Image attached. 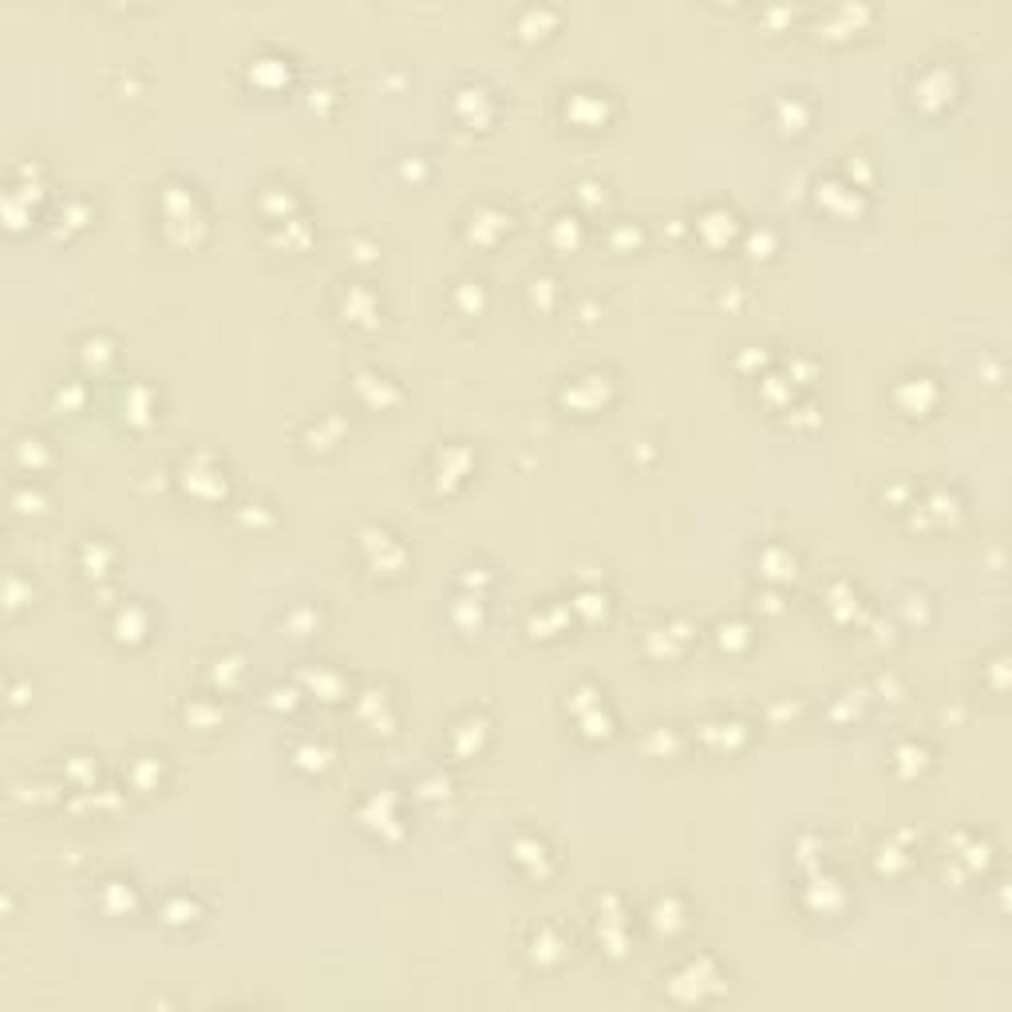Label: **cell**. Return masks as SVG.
<instances>
[{"label": "cell", "instance_id": "bcb514c9", "mask_svg": "<svg viewBox=\"0 0 1012 1012\" xmlns=\"http://www.w3.org/2000/svg\"><path fill=\"white\" fill-rule=\"evenodd\" d=\"M574 720H578L581 740H610V736L617 732V716H613L610 701L593 704V708H586V713L574 716Z\"/></svg>", "mask_w": 1012, "mask_h": 1012}, {"label": "cell", "instance_id": "d6a6232c", "mask_svg": "<svg viewBox=\"0 0 1012 1012\" xmlns=\"http://www.w3.org/2000/svg\"><path fill=\"white\" fill-rule=\"evenodd\" d=\"M123 420L131 427H151L158 420V392L146 380H131L123 388Z\"/></svg>", "mask_w": 1012, "mask_h": 1012}, {"label": "cell", "instance_id": "ee69618b", "mask_svg": "<svg viewBox=\"0 0 1012 1012\" xmlns=\"http://www.w3.org/2000/svg\"><path fill=\"white\" fill-rule=\"evenodd\" d=\"M569 610H574V617H581V621H605L610 617V610H613V598H610V589H601V581L598 586H581L574 598H569Z\"/></svg>", "mask_w": 1012, "mask_h": 1012}, {"label": "cell", "instance_id": "44dd1931", "mask_svg": "<svg viewBox=\"0 0 1012 1012\" xmlns=\"http://www.w3.org/2000/svg\"><path fill=\"white\" fill-rule=\"evenodd\" d=\"M823 601H826V610H831V617H835L838 625H867L870 605H867V598H862V589H858L855 581L831 578Z\"/></svg>", "mask_w": 1012, "mask_h": 1012}, {"label": "cell", "instance_id": "9a60e30c", "mask_svg": "<svg viewBox=\"0 0 1012 1012\" xmlns=\"http://www.w3.org/2000/svg\"><path fill=\"white\" fill-rule=\"evenodd\" d=\"M352 708H356V720L376 736H392L396 723H400V713H396V696L380 684H368L361 693L352 696Z\"/></svg>", "mask_w": 1012, "mask_h": 1012}, {"label": "cell", "instance_id": "ab89813d", "mask_svg": "<svg viewBox=\"0 0 1012 1012\" xmlns=\"http://www.w3.org/2000/svg\"><path fill=\"white\" fill-rule=\"evenodd\" d=\"M451 305L463 317H483V309L491 305V290H486L483 278H459L451 285Z\"/></svg>", "mask_w": 1012, "mask_h": 1012}, {"label": "cell", "instance_id": "603a6c76", "mask_svg": "<svg viewBox=\"0 0 1012 1012\" xmlns=\"http://www.w3.org/2000/svg\"><path fill=\"white\" fill-rule=\"evenodd\" d=\"M361 823L368 831H376L380 838H396L403 831V803L396 791H376V796L364 799L361 807Z\"/></svg>", "mask_w": 1012, "mask_h": 1012}, {"label": "cell", "instance_id": "f546056e", "mask_svg": "<svg viewBox=\"0 0 1012 1012\" xmlns=\"http://www.w3.org/2000/svg\"><path fill=\"white\" fill-rule=\"evenodd\" d=\"M111 637L119 640V645H143V640L151 637V610H146L143 601H123V605H115Z\"/></svg>", "mask_w": 1012, "mask_h": 1012}, {"label": "cell", "instance_id": "9c48e42d", "mask_svg": "<svg viewBox=\"0 0 1012 1012\" xmlns=\"http://www.w3.org/2000/svg\"><path fill=\"white\" fill-rule=\"evenodd\" d=\"M693 234L701 238V246L708 249H728L740 242V234H744V222H740V214H736L732 202H704L701 210H696L693 217Z\"/></svg>", "mask_w": 1012, "mask_h": 1012}, {"label": "cell", "instance_id": "74e56055", "mask_svg": "<svg viewBox=\"0 0 1012 1012\" xmlns=\"http://www.w3.org/2000/svg\"><path fill=\"white\" fill-rule=\"evenodd\" d=\"M337 760V748L325 740V736H309L305 744L293 748V767L305 775H325Z\"/></svg>", "mask_w": 1012, "mask_h": 1012}, {"label": "cell", "instance_id": "ba28073f", "mask_svg": "<svg viewBox=\"0 0 1012 1012\" xmlns=\"http://www.w3.org/2000/svg\"><path fill=\"white\" fill-rule=\"evenodd\" d=\"M617 115V99L605 87H574L562 95V119L578 131H601Z\"/></svg>", "mask_w": 1012, "mask_h": 1012}, {"label": "cell", "instance_id": "94428289", "mask_svg": "<svg viewBox=\"0 0 1012 1012\" xmlns=\"http://www.w3.org/2000/svg\"><path fill=\"white\" fill-rule=\"evenodd\" d=\"M376 254H380V246H376V242H361V238H352V258L361 261V266H373V261H376Z\"/></svg>", "mask_w": 1012, "mask_h": 1012}, {"label": "cell", "instance_id": "d590c367", "mask_svg": "<svg viewBox=\"0 0 1012 1012\" xmlns=\"http://www.w3.org/2000/svg\"><path fill=\"white\" fill-rule=\"evenodd\" d=\"M48 503H52V495L44 491L40 479L21 475V479H12L9 483V506L16 510V515H44Z\"/></svg>", "mask_w": 1012, "mask_h": 1012}, {"label": "cell", "instance_id": "30bf717a", "mask_svg": "<svg viewBox=\"0 0 1012 1012\" xmlns=\"http://www.w3.org/2000/svg\"><path fill=\"white\" fill-rule=\"evenodd\" d=\"M506 855H510L515 870H522V874L534 882H546L550 874L558 870V855L550 847V838L538 835V831H518V835L506 843Z\"/></svg>", "mask_w": 1012, "mask_h": 1012}, {"label": "cell", "instance_id": "83f0119b", "mask_svg": "<svg viewBox=\"0 0 1012 1012\" xmlns=\"http://www.w3.org/2000/svg\"><path fill=\"white\" fill-rule=\"evenodd\" d=\"M930 767H933V748L926 740H918V736L898 740V744L890 748V772L898 775V779H918Z\"/></svg>", "mask_w": 1012, "mask_h": 1012}, {"label": "cell", "instance_id": "e0dca14e", "mask_svg": "<svg viewBox=\"0 0 1012 1012\" xmlns=\"http://www.w3.org/2000/svg\"><path fill=\"white\" fill-rule=\"evenodd\" d=\"M689 921H693V906H689V898H684L681 890H664V894H657L649 906V930L661 933V938H676V933L689 930Z\"/></svg>", "mask_w": 1012, "mask_h": 1012}, {"label": "cell", "instance_id": "b9f144b4", "mask_svg": "<svg viewBox=\"0 0 1012 1012\" xmlns=\"http://www.w3.org/2000/svg\"><path fill=\"white\" fill-rule=\"evenodd\" d=\"M60 775H63V784L72 787V791H87V787H95V779H99V755H92V752L63 755Z\"/></svg>", "mask_w": 1012, "mask_h": 1012}, {"label": "cell", "instance_id": "d6986e66", "mask_svg": "<svg viewBox=\"0 0 1012 1012\" xmlns=\"http://www.w3.org/2000/svg\"><path fill=\"white\" fill-rule=\"evenodd\" d=\"M352 392L361 396L373 412H392L396 403H403V388L388 373H380V368H356Z\"/></svg>", "mask_w": 1012, "mask_h": 1012}, {"label": "cell", "instance_id": "d4e9b609", "mask_svg": "<svg viewBox=\"0 0 1012 1012\" xmlns=\"http://www.w3.org/2000/svg\"><path fill=\"white\" fill-rule=\"evenodd\" d=\"M246 669H249V657L242 649H217L207 661V684L217 696L238 693L242 681H246Z\"/></svg>", "mask_w": 1012, "mask_h": 1012}, {"label": "cell", "instance_id": "f5cc1de1", "mask_svg": "<svg viewBox=\"0 0 1012 1012\" xmlns=\"http://www.w3.org/2000/svg\"><path fill=\"white\" fill-rule=\"evenodd\" d=\"M527 297L538 313H550V309H558V301L566 297V293H562V281L554 278V273H534L527 285Z\"/></svg>", "mask_w": 1012, "mask_h": 1012}, {"label": "cell", "instance_id": "6da1fadb", "mask_svg": "<svg viewBox=\"0 0 1012 1012\" xmlns=\"http://www.w3.org/2000/svg\"><path fill=\"white\" fill-rule=\"evenodd\" d=\"M728 969L713 953H689L669 969L664 977V992L672 1004H708L728 992Z\"/></svg>", "mask_w": 1012, "mask_h": 1012}, {"label": "cell", "instance_id": "7dc6e473", "mask_svg": "<svg viewBox=\"0 0 1012 1012\" xmlns=\"http://www.w3.org/2000/svg\"><path fill=\"white\" fill-rule=\"evenodd\" d=\"M99 906L107 914H131V909H139V890L127 879H107L99 882Z\"/></svg>", "mask_w": 1012, "mask_h": 1012}, {"label": "cell", "instance_id": "680465c9", "mask_svg": "<svg viewBox=\"0 0 1012 1012\" xmlns=\"http://www.w3.org/2000/svg\"><path fill=\"white\" fill-rule=\"evenodd\" d=\"M605 190L610 187H605L601 178H581V183H574V198H578V207H593V202L605 207V198H610Z\"/></svg>", "mask_w": 1012, "mask_h": 1012}, {"label": "cell", "instance_id": "4fadbf2b", "mask_svg": "<svg viewBox=\"0 0 1012 1012\" xmlns=\"http://www.w3.org/2000/svg\"><path fill=\"white\" fill-rule=\"evenodd\" d=\"M471 475H475V447L463 439H451L432 455V483L439 495L459 491Z\"/></svg>", "mask_w": 1012, "mask_h": 1012}, {"label": "cell", "instance_id": "f6af8a7d", "mask_svg": "<svg viewBox=\"0 0 1012 1012\" xmlns=\"http://www.w3.org/2000/svg\"><path fill=\"white\" fill-rule=\"evenodd\" d=\"M479 107L495 111V95L486 92L483 83H463V87H455V92H451V111L459 115L463 123H475Z\"/></svg>", "mask_w": 1012, "mask_h": 1012}, {"label": "cell", "instance_id": "f1b7e54d", "mask_svg": "<svg viewBox=\"0 0 1012 1012\" xmlns=\"http://www.w3.org/2000/svg\"><path fill=\"white\" fill-rule=\"evenodd\" d=\"M569 625H574V610H569V601H538V605H530V613H527L530 637L554 640V637H562Z\"/></svg>", "mask_w": 1012, "mask_h": 1012}, {"label": "cell", "instance_id": "8fae6325", "mask_svg": "<svg viewBox=\"0 0 1012 1012\" xmlns=\"http://www.w3.org/2000/svg\"><path fill=\"white\" fill-rule=\"evenodd\" d=\"M510 230H515V210L498 207V202H479L463 217V242L475 249H495L503 238H510Z\"/></svg>", "mask_w": 1012, "mask_h": 1012}, {"label": "cell", "instance_id": "5b68a950", "mask_svg": "<svg viewBox=\"0 0 1012 1012\" xmlns=\"http://www.w3.org/2000/svg\"><path fill=\"white\" fill-rule=\"evenodd\" d=\"M178 483H183V491H187L190 498H198V503H226V491H230L226 471L217 463V455L207 451V447H198V451H190L187 459H183Z\"/></svg>", "mask_w": 1012, "mask_h": 1012}, {"label": "cell", "instance_id": "277c9868", "mask_svg": "<svg viewBox=\"0 0 1012 1012\" xmlns=\"http://www.w3.org/2000/svg\"><path fill=\"white\" fill-rule=\"evenodd\" d=\"M941 396H945V388H941L938 376L926 373V368H914V373L898 376L894 388H890V403H894L898 415H906V420H930L941 408Z\"/></svg>", "mask_w": 1012, "mask_h": 1012}, {"label": "cell", "instance_id": "681fc988", "mask_svg": "<svg viewBox=\"0 0 1012 1012\" xmlns=\"http://www.w3.org/2000/svg\"><path fill=\"white\" fill-rule=\"evenodd\" d=\"M740 246H744V254L752 261H767L779 254V234H775L767 222H760V226H744V234H740Z\"/></svg>", "mask_w": 1012, "mask_h": 1012}, {"label": "cell", "instance_id": "cb8c5ba5", "mask_svg": "<svg viewBox=\"0 0 1012 1012\" xmlns=\"http://www.w3.org/2000/svg\"><path fill=\"white\" fill-rule=\"evenodd\" d=\"M52 463H56V451L40 432H21L12 439V467H16V475L40 479Z\"/></svg>", "mask_w": 1012, "mask_h": 1012}, {"label": "cell", "instance_id": "11a10c76", "mask_svg": "<svg viewBox=\"0 0 1012 1012\" xmlns=\"http://www.w3.org/2000/svg\"><path fill=\"white\" fill-rule=\"evenodd\" d=\"M28 601H32V581H24L21 569H9V578H4V613L16 617Z\"/></svg>", "mask_w": 1012, "mask_h": 1012}, {"label": "cell", "instance_id": "9f6ffc18", "mask_svg": "<svg viewBox=\"0 0 1012 1012\" xmlns=\"http://www.w3.org/2000/svg\"><path fill=\"white\" fill-rule=\"evenodd\" d=\"M52 403H56V408H63V412H75V408H83V403H87V384L75 380V376H68V380H56Z\"/></svg>", "mask_w": 1012, "mask_h": 1012}, {"label": "cell", "instance_id": "91938a15", "mask_svg": "<svg viewBox=\"0 0 1012 1012\" xmlns=\"http://www.w3.org/2000/svg\"><path fill=\"white\" fill-rule=\"evenodd\" d=\"M290 617H297V625H293V637H309V633L320 625V617H317V610H313V605H293Z\"/></svg>", "mask_w": 1012, "mask_h": 1012}, {"label": "cell", "instance_id": "4316f807", "mask_svg": "<svg viewBox=\"0 0 1012 1012\" xmlns=\"http://www.w3.org/2000/svg\"><path fill=\"white\" fill-rule=\"evenodd\" d=\"M75 356H80V364L92 376H104L119 361V341H115L111 332H83L80 341H75Z\"/></svg>", "mask_w": 1012, "mask_h": 1012}, {"label": "cell", "instance_id": "7a4b0ae2", "mask_svg": "<svg viewBox=\"0 0 1012 1012\" xmlns=\"http://www.w3.org/2000/svg\"><path fill=\"white\" fill-rule=\"evenodd\" d=\"M593 938H598L601 953L613 961L629 957L633 950V909L625 906L621 894H598L593 898Z\"/></svg>", "mask_w": 1012, "mask_h": 1012}, {"label": "cell", "instance_id": "2e32d148", "mask_svg": "<svg viewBox=\"0 0 1012 1012\" xmlns=\"http://www.w3.org/2000/svg\"><path fill=\"white\" fill-rule=\"evenodd\" d=\"M850 902V890L843 879H835L831 870L815 867L811 874H807V886H803V906L811 909V914H823V918H831V914H838V909H847Z\"/></svg>", "mask_w": 1012, "mask_h": 1012}, {"label": "cell", "instance_id": "7bdbcfd3", "mask_svg": "<svg viewBox=\"0 0 1012 1012\" xmlns=\"http://www.w3.org/2000/svg\"><path fill=\"white\" fill-rule=\"evenodd\" d=\"M546 238H550V246H554V249L569 254V249H578L581 242H586V222H581V214H569V210H562V214L550 217Z\"/></svg>", "mask_w": 1012, "mask_h": 1012}, {"label": "cell", "instance_id": "1f68e13d", "mask_svg": "<svg viewBox=\"0 0 1012 1012\" xmlns=\"http://www.w3.org/2000/svg\"><path fill=\"white\" fill-rule=\"evenodd\" d=\"M75 566L83 569V578L104 581L107 574H111V566H115V546L107 542L104 534L80 538V546H75Z\"/></svg>", "mask_w": 1012, "mask_h": 1012}, {"label": "cell", "instance_id": "7402d4cb", "mask_svg": "<svg viewBox=\"0 0 1012 1012\" xmlns=\"http://www.w3.org/2000/svg\"><path fill=\"white\" fill-rule=\"evenodd\" d=\"M486 740H491V716L486 713H463L459 720L447 728V748H451L459 760H471V755H479L486 748Z\"/></svg>", "mask_w": 1012, "mask_h": 1012}, {"label": "cell", "instance_id": "8d00e7d4", "mask_svg": "<svg viewBox=\"0 0 1012 1012\" xmlns=\"http://www.w3.org/2000/svg\"><path fill=\"white\" fill-rule=\"evenodd\" d=\"M183 720H187L190 728H198V732H214V728H222V720H226L222 696H217V693L190 696V701L183 704Z\"/></svg>", "mask_w": 1012, "mask_h": 1012}, {"label": "cell", "instance_id": "4dcf8cb0", "mask_svg": "<svg viewBox=\"0 0 1012 1012\" xmlns=\"http://www.w3.org/2000/svg\"><path fill=\"white\" fill-rule=\"evenodd\" d=\"M914 867V847H909V831H894L874 847V870L886 879H898Z\"/></svg>", "mask_w": 1012, "mask_h": 1012}, {"label": "cell", "instance_id": "f907efd6", "mask_svg": "<svg viewBox=\"0 0 1012 1012\" xmlns=\"http://www.w3.org/2000/svg\"><path fill=\"white\" fill-rule=\"evenodd\" d=\"M163 921L166 926H195V921H202V902L195 898V894H187V890H178V894H170V898L163 902Z\"/></svg>", "mask_w": 1012, "mask_h": 1012}, {"label": "cell", "instance_id": "f35d334b", "mask_svg": "<svg viewBox=\"0 0 1012 1012\" xmlns=\"http://www.w3.org/2000/svg\"><path fill=\"white\" fill-rule=\"evenodd\" d=\"M127 779L134 791H158L166 779V755L163 752H143L127 764Z\"/></svg>", "mask_w": 1012, "mask_h": 1012}, {"label": "cell", "instance_id": "60d3db41", "mask_svg": "<svg viewBox=\"0 0 1012 1012\" xmlns=\"http://www.w3.org/2000/svg\"><path fill=\"white\" fill-rule=\"evenodd\" d=\"M772 119L779 131L803 134L807 123H811V107H807L803 95H779V99H772Z\"/></svg>", "mask_w": 1012, "mask_h": 1012}, {"label": "cell", "instance_id": "836d02e7", "mask_svg": "<svg viewBox=\"0 0 1012 1012\" xmlns=\"http://www.w3.org/2000/svg\"><path fill=\"white\" fill-rule=\"evenodd\" d=\"M558 21H562L558 9H550V4H527V9H518L515 32H518V40H527V44L550 40L554 28H558Z\"/></svg>", "mask_w": 1012, "mask_h": 1012}, {"label": "cell", "instance_id": "6f0895ef", "mask_svg": "<svg viewBox=\"0 0 1012 1012\" xmlns=\"http://www.w3.org/2000/svg\"><path fill=\"white\" fill-rule=\"evenodd\" d=\"M610 246H617V249H640L645 246V226L640 222H613L610 226Z\"/></svg>", "mask_w": 1012, "mask_h": 1012}, {"label": "cell", "instance_id": "7c38bea8", "mask_svg": "<svg viewBox=\"0 0 1012 1012\" xmlns=\"http://www.w3.org/2000/svg\"><path fill=\"white\" fill-rule=\"evenodd\" d=\"M574 953V938L562 930L558 921H538L527 933V957L538 973H558Z\"/></svg>", "mask_w": 1012, "mask_h": 1012}, {"label": "cell", "instance_id": "db71d44e", "mask_svg": "<svg viewBox=\"0 0 1012 1012\" xmlns=\"http://www.w3.org/2000/svg\"><path fill=\"white\" fill-rule=\"evenodd\" d=\"M640 740H657V748H645V752L657 755V760H664V755H676L684 748L681 728H672V723H652V728L640 736Z\"/></svg>", "mask_w": 1012, "mask_h": 1012}, {"label": "cell", "instance_id": "816d5d0a", "mask_svg": "<svg viewBox=\"0 0 1012 1012\" xmlns=\"http://www.w3.org/2000/svg\"><path fill=\"white\" fill-rule=\"evenodd\" d=\"M87 226H92V202L80 195L63 198L60 210H56V230H60V234H80V230H87Z\"/></svg>", "mask_w": 1012, "mask_h": 1012}, {"label": "cell", "instance_id": "484cf974", "mask_svg": "<svg viewBox=\"0 0 1012 1012\" xmlns=\"http://www.w3.org/2000/svg\"><path fill=\"white\" fill-rule=\"evenodd\" d=\"M799 550L787 546V542H767L764 550H760V574H764L767 586H791V581L799 578Z\"/></svg>", "mask_w": 1012, "mask_h": 1012}, {"label": "cell", "instance_id": "c3c4849f", "mask_svg": "<svg viewBox=\"0 0 1012 1012\" xmlns=\"http://www.w3.org/2000/svg\"><path fill=\"white\" fill-rule=\"evenodd\" d=\"M305 681H309V693H317L320 701H344V693H349V681H344V672H337L332 664H317L313 672H305Z\"/></svg>", "mask_w": 1012, "mask_h": 1012}, {"label": "cell", "instance_id": "e575fe53", "mask_svg": "<svg viewBox=\"0 0 1012 1012\" xmlns=\"http://www.w3.org/2000/svg\"><path fill=\"white\" fill-rule=\"evenodd\" d=\"M713 637H716V649L728 652V657H736V652L752 649L755 629H752V621L740 617V613H723V617L713 625Z\"/></svg>", "mask_w": 1012, "mask_h": 1012}, {"label": "cell", "instance_id": "5bb4252c", "mask_svg": "<svg viewBox=\"0 0 1012 1012\" xmlns=\"http://www.w3.org/2000/svg\"><path fill=\"white\" fill-rule=\"evenodd\" d=\"M337 313L349 329H376L384 320V301L368 281H352L337 293Z\"/></svg>", "mask_w": 1012, "mask_h": 1012}, {"label": "cell", "instance_id": "3957f363", "mask_svg": "<svg viewBox=\"0 0 1012 1012\" xmlns=\"http://www.w3.org/2000/svg\"><path fill=\"white\" fill-rule=\"evenodd\" d=\"M613 396H617V380H613V373H605V368L574 373V376H566L562 388H558V403L574 415L605 412V408L613 403Z\"/></svg>", "mask_w": 1012, "mask_h": 1012}, {"label": "cell", "instance_id": "ac0fdd59", "mask_svg": "<svg viewBox=\"0 0 1012 1012\" xmlns=\"http://www.w3.org/2000/svg\"><path fill=\"white\" fill-rule=\"evenodd\" d=\"M693 736L708 752H736V748H744L752 740V723L740 720V716H716V720L696 723Z\"/></svg>", "mask_w": 1012, "mask_h": 1012}, {"label": "cell", "instance_id": "ffe728a7", "mask_svg": "<svg viewBox=\"0 0 1012 1012\" xmlns=\"http://www.w3.org/2000/svg\"><path fill=\"white\" fill-rule=\"evenodd\" d=\"M953 99H957V75H953L950 68L930 63V68H921V72L914 75V104H921L926 111L950 107Z\"/></svg>", "mask_w": 1012, "mask_h": 1012}, {"label": "cell", "instance_id": "52a82bcc", "mask_svg": "<svg viewBox=\"0 0 1012 1012\" xmlns=\"http://www.w3.org/2000/svg\"><path fill=\"white\" fill-rule=\"evenodd\" d=\"M696 637H701V625L681 617V613H672V617H661L657 625H649V629L640 633V649L649 652L652 661H676V657L689 652V645Z\"/></svg>", "mask_w": 1012, "mask_h": 1012}, {"label": "cell", "instance_id": "8992f818", "mask_svg": "<svg viewBox=\"0 0 1012 1012\" xmlns=\"http://www.w3.org/2000/svg\"><path fill=\"white\" fill-rule=\"evenodd\" d=\"M356 550H361L364 566L373 569V574H403V566H408L403 538L396 530L380 527V522H364L356 530Z\"/></svg>", "mask_w": 1012, "mask_h": 1012}]
</instances>
